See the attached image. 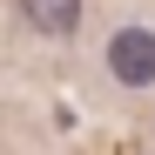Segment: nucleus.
I'll return each mask as SVG.
<instances>
[{
  "instance_id": "nucleus-2",
  "label": "nucleus",
  "mask_w": 155,
  "mask_h": 155,
  "mask_svg": "<svg viewBox=\"0 0 155 155\" xmlns=\"http://www.w3.org/2000/svg\"><path fill=\"white\" fill-rule=\"evenodd\" d=\"M20 14L41 34H74L81 27V0H20Z\"/></svg>"
},
{
  "instance_id": "nucleus-1",
  "label": "nucleus",
  "mask_w": 155,
  "mask_h": 155,
  "mask_svg": "<svg viewBox=\"0 0 155 155\" xmlns=\"http://www.w3.org/2000/svg\"><path fill=\"white\" fill-rule=\"evenodd\" d=\"M108 68H115V81H128V88H148V81H155V34H142V27H121V34L108 41Z\"/></svg>"
}]
</instances>
